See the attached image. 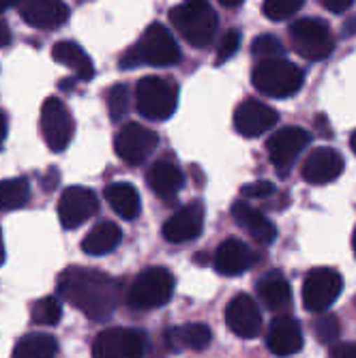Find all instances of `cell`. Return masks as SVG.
Wrapping results in <instances>:
<instances>
[{"mask_svg": "<svg viewBox=\"0 0 356 358\" xmlns=\"http://www.w3.org/2000/svg\"><path fill=\"white\" fill-rule=\"evenodd\" d=\"M204 230V204L200 200L183 206L178 213H174L166 223H164V238L168 243L180 245L196 241Z\"/></svg>", "mask_w": 356, "mask_h": 358, "instance_id": "15", "label": "cell"}, {"mask_svg": "<svg viewBox=\"0 0 356 358\" xmlns=\"http://www.w3.org/2000/svg\"><path fill=\"white\" fill-rule=\"evenodd\" d=\"M20 0H0V13L3 11H7L9 7H13V5H17Z\"/></svg>", "mask_w": 356, "mask_h": 358, "instance_id": "41", "label": "cell"}, {"mask_svg": "<svg viewBox=\"0 0 356 358\" xmlns=\"http://www.w3.org/2000/svg\"><path fill=\"white\" fill-rule=\"evenodd\" d=\"M60 317H62V307L56 296H43L30 309L32 324H39V327H56Z\"/></svg>", "mask_w": 356, "mask_h": 358, "instance_id": "30", "label": "cell"}, {"mask_svg": "<svg viewBox=\"0 0 356 358\" xmlns=\"http://www.w3.org/2000/svg\"><path fill=\"white\" fill-rule=\"evenodd\" d=\"M343 279L335 268H313L303 281V305L307 311H327L341 294Z\"/></svg>", "mask_w": 356, "mask_h": 358, "instance_id": "8", "label": "cell"}, {"mask_svg": "<svg viewBox=\"0 0 356 358\" xmlns=\"http://www.w3.org/2000/svg\"><path fill=\"white\" fill-rule=\"evenodd\" d=\"M350 146H352V152L356 155V131H354L352 138H350Z\"/></svg>", "mask_w": 356, "mask_h": 358, "instance_id": "44", "label": "cell"}, {"mask_svg": "<svg viewBox=\"0 0 356 358\" xmlns=\"http://www.w3.org/2000/svg\"><path fill=\"white\" fill-rule=\"evenodd\" d=\"M5 262V243H3V230H0V264Z\"/></svg>", "mask_w": 356, "mask_h": 358, "instance_id": "43", "label": "cell"}, {"mask_svg": "<svg viewBox=\"0 0 356 358\" xmlns=\"http://www.w3.org/2000/svg\"><path fill=\"white\" fill-rule=\"evenodd\" d=\"M170 22L178 35L193 48H208L217 35V13L208 0H185L170 11Z\"/></svg>", "mask_w": 356, "mask_h": 358, "instance_id": "3", "label": "cell"}, {"mask_svg": "<svg viewBox=\"0 0 356 358\" xmlns=\"http://www.w3.org/2000/svg\"><path fill=\"white\" fill-rule=\"evenodd\" d=\"M183 58L172 32L164 24H150L136 45L120 56V69H136L140 64L152 67H174Z\"/></svg>", "mask_w": 356, "mask_h": 358, "instance_id": "2", "label": "cell"}, {"mask_svg": "<svg viewBox=\"0 0 356 358\" xmlns=\"http://www.w3.org/2000/svg\"><path fill=\"white\" fill-rule=\"evenodd\" d=\"M283 43L273 37V35H260L255 37L251 43V54L253 58H260V60H271V58H281L283 56Z\"/></svg>", "mask_w": 356, "mask_h": 358, "instance_id": "33", "label": "cell"}, {"mask_svg": "<svg viewBox=\"0 0 356 358\" xmlns=\"http://www.w3.org/2000/svg\"><path fill=\"white\" fill-rule=\"evenodd\" d=\"M305 0H264V15L271 22H281L301 11Z\"/></svg>", "mask_w": 356, "mask_h": 358, "instance_id": "32", "label": "cell"}, {"mask_svg": "<svg viewBox=\"0 0 356 358\" xmlns=\"http://www.w3.org/2000/svg\"><path fill=\"white\" fill-rule=\"evenodd\" d=\"M232 217L234 221L243 227V230L255 238L262 245H271L277 238V227L269 221L266 215H262L260 210L251 208L247 202H234L232 206Z\"/></svg>", "mask_w": 356, "mask_h": 358, "instance_id": "21", "label": "cell"}, {"mask_svg": "<svg viewBox=\"0 0 356 358\" xmlns=\"http://www.w3.org/2000/svg\"><path fill=\"white\" fill-rule=\"evenodd\" d=\"M30 200V185L26 178H7L0 180V210L22 208Z\"/></svg>", "mask_w": 356, "mask_h": 358, "instance_id": "29", "label": "cell"}, {"mask_svg": "<svg viewBox=\"0 0 356 358\" xmlns=\"http://www.w3.org/2000/svg\"><path fill=\"white\" fill-rule=\"evenodd\" d=\"M41 134L48 146L54 152H62L71 144L73 131H76V122L71 112L67 110L58 96H50L41 106Z\"/></svg>", "mask_w": 356, "mask_h": 358, "instance_id": "10", "label": "cell"}, {"mask_svg": "<svg viewBox=\"0 0 356 358\" xmlns=\"http://www.w3.org/2000/svg\"><path fill=\"white\" fill-rule=\"evenodd\" d=\"M52 58L60 64H64L67 69H71L80 80H90L94 76V64L90 56L73 41H58L52 48Z\"/></svg>", "mask_w": 356, "mask_h": 358, "instance_id": "25", "label": "cell"}, {"mask_svg": "<svg viewBox=\"0 0 356 358\" xmlns=\"http://www.w3.org/2000/svg\"><path fill=\"white\" fill-rule=\"evenodd\" d=\"M108 110H110V118L114 122H118L120 118L127 116V112H129V88L124 84H114L108 90Z\"/></svg>", "mask_w": 356, "mask_h": 358, "instance_id": "34", "label": "cell"}, {"mask_svg": "<svg viewBox=\"0 0 356 358\" xmlns=\"http://www.w3.org/2000/svg\"><path fill=\"white\" fill-rule=\"evenodd\" d=\"M146 335L138 329H108L97 335L92 358H144Z\"/></svg>", "mask_w": 356, "mask_h": 358, "instance_id": "9", "label": "cell"}, {"mask_svg": "<svg viewBox=\"0 0 356 358\" xmlns=\"http://www.w3.org/2000/svg\"><path fill=\"white\" fill-rule=\"evenodd\" d=\"M266 345L275 356H281V358L299 354L303 350L301 324L290 315L275 317L266 333Z\"/></svg>", "mask_w": 356, "mask_h": 358, "instance_id": "19", "label": "cell"}, {"mask_svg": "<svg viewBox=\"0 0 356 358\" xmlns=\"http://www.w3.org/2000/svg\"><path fill=\"white\" fill-rule=\"evenodd\" d=\"M313 333L318 337L320 343L331 345L339 339L341 335V327H339V317L335 313H322L315 322H313Z\"/></svg>", "mask_w": 356, "mask_h": 358, "instance_id": "31", "label": "cell"}, {"mask_svg": "<svg viewBox=\"0 0 356 358\" xmlns=\"http://www.w3.org/2000/svg\"><path fill=\"white\" fill-rule=\"evenodd\" d=\"M279 114L277 110H273L271 106L255 101V99H247L243 101L236 112H234V127L236 131L245 138H257L277 124Z\"/></svg>", "mask_w": 356, "mask_h": 358, "instance_id": "16", "label": "cell"}, {"mask_svg": "<svg viewBox=\"0 0 356 358\" xmlns=\"http://www.w3.org/2000/svg\"><path fill=\"white\" fill-rule=\"evenodd\" d=\"M352 249H354V255H356V227H354V234H352Z\"/></svg>", "mask_w": 356, "mask_h": 358, "instance_id": "45", "label": "cell"}, {"mask_svg": "<svg viewBox=\"0 0 356 358\" xmlns=\"http://www.w3.org/2000/svg\"><path fill=\"white\" fill-rule=\"evenodd\" d=\"M273 193H275V185L269 180L249 182V185H243V189H241V195L247 200H266Z\"/></svg>", "mask_w": 356, "mask_h": 358, "instance_id": "36", "label": "cell"}, {"mask_svg": "<svg viewBox=\"0 0 356 358\" xmlns=\"http://www.w3.org/2000/svg\"><path fill=\"white\" fill-rule=\"evenodd\" d=\"M56 352H58V343L52 335L30 333L15 343L11 358H54Z\"/></svg>", "mask_w": 356, "mask_h": 358, "instance_id": "28", "label": "cell"}, {"mask_svg": "<svg viewBox=\"0 0 356 358\" xmlns=\"http://www.w3.org/2000/svg\"><path fill=\"white\" fill-rule=\"evenodd\" d=\"M99 210V200H97L94 191L86 187H69L64 189L58 202V219L64 230H76L82 223H86L90 217Z\"/></svg>", "mask_w": 356, "mask_h": 358, "instance_id": "13", "label": "cell"}, {"mask_svg": "<svg viewBox=\"0 0 356 358\" xmlns=\"http://www.w3.org/2000/svg\"><path fill=\"white\" fill-rule=\"evenodd\" d=\"M238 48H241V32L232 28V30L225 32L219 48H217V62L221 64L225 60H230L238 52Z\"/></svg>", "mask_w": 356, "mask_h": 358, "instance_id": "35", "label": "cell"}, {"mask_svg": "<svg viewBox=\"0 0 356 358\" xmlns=\"http://www.w3.org/2000/svg\"><path fill=\"white\" fill-rule=\"evenodd\" d=\"M17 5L22 20L32 28L54 30L69 17V7L62 0H20Z\"/></svg>", "mask_w": 356, "mask_h": 358, "instance_id": "17", "label": "cell"}, {"mask_svg": "<svg viewBox=\"0 0 356 358\" xmlns=\"http://www.w3.org/2000/svg\"><path fill=\"white\" fill-rule=\"evenodd\" d=\"M174 294V277L168 268L152 266L142 271L127 292V303L138 311L159 309L170 303Z\"/></svg>", "mask_w": 356, "mask_h": 358, "instance_id": "5", "label": "cell"}, {"mask_svg": "<svg viewBox=\"0 0 356 358\" xmlns=\"http://www.w3.org/2000/svg\"><path fill=\"white\" fill-rule=\"evenodd\" d=\"M343 172V157L335 148H315L305 161L301 174L309 185H327L339 178Z\"/></svg>", "mask_w": 356, "mask_h": 358, "instance_id": "18", "label": "cell"}, {"mask_svg": "<svg viewBox=\"0 0 356 358\" xmlns=\"http://www.w3.org/2000/svg\"><path fill=\"white\" fill-rule=\"evenodd\" d=\"M213 333L206 324L193 322V324H183V327L170 329L166 335V341L172 350H193L202 352L211 345Z\"/></svg>", "mask_w": 356, "mask_h": 358, "instance_id": "24", "label": "cell"}, {"mask_svg": "<svg viewBox=\"0 0 356 358\" xmlns=\"http://www.w3.org/2000/svg\"><path fill=\"white\" fill-rule=\"evenodd\" d=\"M331 358H356V341L337 343L331 350Z\"/></svg>", "mask_w": 356, "mask_h": 358, "instance_id": "37", "label": "cell"}, {"mask_svg": "<svg viewBox=\"0 0 356 358\" xmlns=\"http://www.w3.org/2000/svg\"><path fill=\"white\" fill-rule=\"evenodd\" d=\"M311 136L301 127H283L277 134H273L266 142V152L271 164L285 174V170L297 161V157L309 146Z\"/></svg>", "mask_w": 356, "mask_h": 358, "instance_id": "12", "label": "cell"}, {"mask_svg": "<svg viewBox=\"0 0 356 358\" xmlns=\"http://www.w3.org/2000/svg\"><path fill=\"white\" fill-rule=\"evenodd\" d=\"M303 71L297 64L283 58L260 60L251 73L253 88L273 99H285V96L297 94L303 88Z\"/></svg>", "mask_w": 356, "mask_h": 358, "instance_id": "4", "label": "cell"}, {"mask_svg": "<svg viewBox=\"0 0 356 358\" xmlns=\"http://www.w3.org/2000/svg\"><path fill=\"white\" fill-rule=\"evenodd\" d=\"M122 241L120 227L112 221H99L82 241V251L88 255H106L114 251Z\"/></svg>", "mask_w": 356, "mask_h": 358, "instance_id": "27", "label": "cell"}, {"mask_svg": "<svg viewBox=\"0 0 356 358\" xmlns=\"http://www.w3.org/2000/svg\"><path fill=\"white\" fill-rule=\"evenodd\" d=\"M106 200L112 206V210L118 217L127 219V221L136 219L140 215V210H142L140 193L131 182H112V185H108L106 187Z\"/></svg>", "mask_w": 356, "mask_h": 358, "instance_id": "26", "label": "cell"}, {"mask_svg": "<svg viewBox=\"0 0 356 358\" xmlns=\"http://www.w3.org/2000/svg\"><path fill=\"white\" fill-rule=\"evenodd\" d=\"M58 294L94 322H106L118 307L120 283L104 271L71 266L58 279Z\"/></svg>", "mask_w": 356, "mask_h": 358, "instance_id": "1", "label": "cell"}, {"mask_svg": "<svg viewBox=\"0 0 356 358\" xmlns=\"http://www.w3.org/2000/svg\"><path fill=\"white\" fill-rule=\"evenodd\" d=\"M219 3H221L223 7H228V9H234V7L243 5V0H219Z\"/></svg>", "mask_w": 356, "mask_h": 358, "instance_id": "42", "label": "cell"}, {"mask_svg": "<svg viewBox=\"0 0 356 358\" xmlns=\"http://www.w3.org/2000/svg\"><path fill=\"white\" fill-rule=\"evenodd\" d=\"M9 43H11V28L7 20L0 15V48H7Z\"/></svg>", "mask_w": 356, "mask_h": 358, "instance_id": "39", "label": "cell"}, {"mask_svg": "<svg viewBox=\"0 0 356 358\" xmlns=\"http://www.w3.org/2000/svg\"><path fill=\"white\" fill-rule=\"evenodd\" d=\"M178 106V88L166 78L148 76L136 86V110L148 120H168Z\"/></svg>", "mask_w": 356, "mask_h": 358, "instance_id": "6", "label": "cell"}, {"mask_svg": "<svg viewBox=\"0 0 356 358\" xmlns=\"http://www.w3.org/2000/svg\"><path fill=\"white\" fill-rule=\"evenodd\" d=\"M253 264V251L238 238H225L215 253V268L219 275L236 277Z\"/></svg>", "mask_w": 356, "mask_h": 358, "instance_id": "20", "label": "cell"}, {"mask_svg": "<svg viewBox=\"0 0 356 358\" xmlns=\"http://www.w3.org/2000/svg\"><path fill=\"white\" fill-rule=\"evenodd\" d=\"M354 5V0H322V7L331 13H343Z\"/></svg>", "mask_w": 356, "mask_h": 358, "instance_id": "38", "label": "cell"}, {"mask_svg": "<svg viewBox=\"0 0 356 358\" xmlns=\"http://www.w3.org/2000/svg\"><path fill=\"white\" fill-rule=\"evenodd\" d=\"M146 180H148V187L164 200L174 198L185 185L183 170L168 159H161V161H157V164H152L148 174H146Z\"/></svg>", "mask_w": 356, "mask_h": 358, "instance_id": "22", "label": "cell"}, {"mask_svg": "<svg viewBox=\"0 0 356 358\" xmlns=\"http://www.w3.org/2000/svg\"><path fill=\"white\" fill-rule=\"evenodd\" d=\"M5 136H7V118L3 112H0V144L5 142Z\"/></svg>", "mask_w": 356, "mask_h": 358, "instance_id": "40", "label": "cell"}, {"mask_svg": "<svg viewBox=\"0 0 356 358\" xmlns=\"http://www.w3.org/2000/svg\"><path fill=\"white\" fill-rule=\"evenodd\" d=\"M228 329L243 339H255L262 333V313L249 294H236L223 311Z\"/></svg>", "mask_w": 356, "mask_h": 358, "instance_id": "14", "label": "cell"}, {"mask_svg": "<svg viewBox=\"0 0 356 358\" xmlns=\"http://www.w3.org/2000/svg\"><path fill=\"white\" fill-rule=\"evenodd\" d=\"M159 144V136L152 129L140 124V122H129L116 134L114 148L116 155L129 166H140L155 152Z\"/></svg>", "mask_w": 356, "mask_h": 358, "instance_id": "11", "label": "cell"}, {"mask_svg": "<svg viewBox=\"0 0 356 358\" xmlns=\"http://www.w3.org/2000/svg\"><path fill=\"white\" fill-rule=\"evenodd\" d=\"M255 289H257V296H260V303L271 311L285 309L290 305V301H292V289H290L287 279L277 271L266 273L260 281H257Z\"/></svg>", "mask_w": 356, "mask_h": 358, "instance_id": "23", "label": "cell"}, {"mask_svg": "<svg viewBox=\"0 0 356 358\" xmlns=\"http://www.w3.org/2000/svg\"><path fill=\"white\" fill-rule=\"evenodd\" d=\"M290 43L305 60H325L335 50L333 30L325 20L303 17L290 26Z\"/></svg>", "mask_w": 356, "mask_h": 358, "instance_id": "7", "label": "cell"}]
</instances>
